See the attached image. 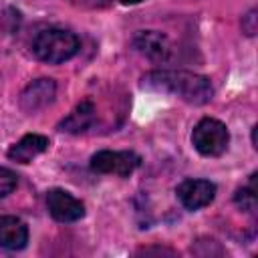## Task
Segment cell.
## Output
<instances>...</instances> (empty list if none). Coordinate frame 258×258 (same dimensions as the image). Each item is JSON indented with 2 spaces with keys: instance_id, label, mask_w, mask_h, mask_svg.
Segmentation results:
<instances>
[{
  "instance_id": "obj_1",
  "label": "cell",
  "mask_w": 258,
  "mask_h": 258,
  "mask_svg": "<svg viewBox=\"0 0 258 258\" xmlns=\"http://www.w3.org/2000/svg\"><path fill=\"white\" fill-rule=\"evenodd\" d=\"M141 85L145 89L175 95L191 105H204L214 95L210 79L189 71H151L143 77Z\"/></svg>"
},
{
  "instance_id": "obj_2",
  "label": "cell",
  "mask_w": 258,
  "mask_h": 258,
  "mask_svg": "<svg viewBox=\"0 0 258 258\" xmlns=\"http://www.w3.org/2000/svg\"><path fill=\"white\" fill-rule=\"evenodd\" d=\"M36 58L48 64H60L79 52V38L64 28H44L32 40Z\"/></svg>"
},
{
  "instance_id": "obj_3",
  "label": "cell",
  "mask_w": 258,
  "mask_h": 258,
  "mask_svg": "<svg viewBox=\"0 0 258 258\" xmlns=\"http://www.w3.org/2000/svg\"><path fill=\"white\" fill-rule=\"evenodd\" d=\"M230 141V133L226 129V125L218 119H202L191 133V143L194 147L208 157H216L222 155L228 147Z\"/></svg>"
},
{
  "instance_id": "obj_4",
  "label": "cell",
  "mask_w": 258,
  "mask_h": 258,
  "mask_svg": "<svg viewBox=\"0 0 258 258\" xmlns=\"http://www.w3.org/2000/svg\"><path fill=\"white\" fill-rule=\"evenodd\" d=\"M141 159L133 151H97L91 157V169L97 173H115L121 177L131 175L139 167Z\"/></svg>"
},
{
  "instance_id": "obj_5",
  "label": "cell",
  "mask_w": 258,
  "mask_h": 258,
  "mask_svg": "<svg viewBox=\"0 0 258 258\" xmlns=\"http://www.w3.org/2000/svg\"><path fill=\"white\" fill-rule=\"evenodd\" d=\"M46 208L56 222H77L85 216L83 202L64 189H50L46 194Z\"/></svg>"
},
{
  "instance_id": "obj_6",
  "label": "cell",
  "mask_w": 258,
  "mask_h": 258,
  "mask_svg": "<svg viewBox=\"0 0 258 258\" xmlns=\"http://www.w3.org/2000/svg\"><path fill=\"white\" fill-rule=\"evenodd\" d=\"M56 83L52 79H36L32 81L20 95V109L24 113H38L54 101Z\"/></svg>"
},
{
  "instance_id": "obj_7",
  "label": "cell",
  "mask_w": 258,
  "mask_h": 258,
  "mask_svg": "<svg viewBox=\"0 0 258 258\" xmlns=\"http://www.w3.org/2000/svg\"><path fill=\"white\" fill-rule=\"evenodd\" d=\"M133 46L145 54L147 58L151 60H157V62H165L171 58L173 54V46L169 42V38L157 30H141L135 34L133 38Z\"/></svg>"
},
{
  "instance_id": "obj_8",
  "label": "cell",
  "mask_w": 258,
  "mask_h": 258,
  "mask_svg": "<svg viewBox=\"0 0 258 258\" xmlns=\"http://www.w3.org/2000/svg\"><path fill=\"white\" fill-rule=\"evenodd\" d=\"M177 198L187 210H200L216 198V185L208 179H185L177 185Z\"/></svg>"
},
{
  "instance_id": "obj_9",
  "label": "cell",
  "mask_w": 258,
  "mask_h": 258,
  "mask_svg": "<svg viewBox=\"0 0 258 258\" xmlns=\"http://www.w3.org/2000/svg\"><path fill=\"white\" fill-rule=\"evenodd\" d=\"M28 242V228L16 216H0V246L6 250H20Z\"/></svg>"
},
{
  "instance_id": "obj_10",
  "label": "cell",
  "mask_w": 258,
  "mask_h": 258,
  "mask_svg": "<svg viewBox=\"0 0 258 258\" xmlns=\"http://www.w3.org/2000/svg\"><path fill=\"white\" fill-rule=\"evenodd\" d=\"M48 145H50L48 137L38 135V133H28L8 149V157L18 163H30L36 155L44 153L48 149Z\"/></svg>"
},
{
  "instance_id": "obj_11",
  "label": "cell",
  "mask_w": 258,
  "mask_h": 258,
  "mask_svg": "<svg viewBox=\"0 0 258 258\" xmlns=\"http://www.w3.org/2000/svg\"><path fill=\"white\" fill-rule=\"evenodd\" d=\"M95 117H97L95 105L91 101H81L73 109V113L58 123V129L67 133H85L95 123Z\"/></svg>"
},
{
  "instance_id": "obj_12",
  "label": "cell",
  "mask_w": 258,
  "mask_h": 258,
  "mask_svg": "<svg viewBox=\"0 0 258 258\" xmlns=\"http://www.w3.org/2000/svg\"><path fill=\"white\" fill-rule=\"evenodd\" d=\"M234 202L238 204L240 210H244V212H254V210H256V202H258V200H256V187L252 185V187H242V189H238Z\"/></svg>"
},
{
  "instance_id": "obj_13",
  "label": "cell",
  "mask_w": 258,
  "mask_h": 258,
  "mask_svg": "<svg viewBox=\"0 0 258 258\" xmlns=\"http://www.w3.org/2000/svg\"><path fill=\"white\" fill-rule=\"evenodd\" d=\"M16 183H18L16 173L12 169H8V167H0V200L6 198L8 194H12Z\"/></svg>"
},
{
  "instance_id": "obj_14",
  "label": "cell",
  "mask_w": 258,
  "mask_h": 258,
  "mask_svg": "<svg viewBox=\"0 0 258 258\" xmlns=\"http://www.w3.org/2000/svg\"><path fill=\"white\" fill-rule=\"evenodd\" d=\"M123 4H137V2H141V0H121Z\"/></svg>"
},
{
  "instance_id": "obj_15",
  "label": "cell",
  "mask_w": 258,
  "mask_h": 258,
  "mask_svg": "<svg viewBox=\"0 0 258 258\" xmlns=\"http://www.w3.org/2000/svg\"><path fill=\"white\" fill-rule=\"evenodd\" d=\"M93 2H99V4H107L109 0H93Z\"/></svg>"
}]
</instances>
